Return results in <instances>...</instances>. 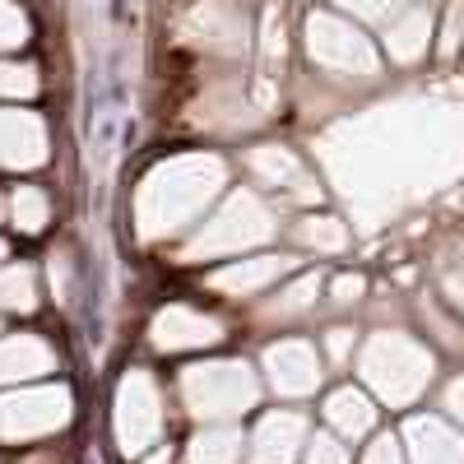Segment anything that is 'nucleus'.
<instances>
[{
    "mask_svg": "<svg viewBox=\"0 0 464 464\" xmlns=\"http://www.w3.org/2000/svg\"><path fill=\"white\" fill-rule=\"evenodd\" d=\"M284 269H288V260H275V256H265V260H237V265L218 269V275H209V288L232 293V297H246V293H260L265 284H275Z\"/></svg>",
    "mask_w": 464,
    "mask_h": 464,
    "instance_id": "obj_12",
    "label": "nucleus"
},
{
    "mask_svg": "<svg viewBox=\"0 0 464 464\" xmlns=\"http://www.w3.org/2000/svg\"><path fill=\"white\" fill-rule=\"evenodd\" d=\"M70 422V395L65 391H19L0 400V437L5 441H28L47 437Z\"/></svg>",
    "mask_w": 464,
    "mask_h": 464,
    "instance_id": "obj_6",
    "label": "nucleus"
},
{
    "mask_svg": "<svg viewBox=\"0 0 464 464\" xmlns=\"http://www.w3.org/2000/svg\"><path fill=\"white\" fill-rule=\"evenodd\" d=\"M47 159V140L37 116L28 111H0V163L5 168H37Z\"/></svg>",
    "mask_w": 464,
    "mask_h": 464,
    "instance_id": "obj_9",
    "label": "nucleus"
},
{
    "mask_svg": "<svg viewBox=\"0 0 464 464\" xmlns=\"http://www.w3.org/2000/svg\"><path fill=\"white\" fill-rule=\"evenodd\" d=\"M306 437V422L297 413H269L251 437V464H293Z\"/></svg>",
    "mask_w": 464,
    "mask_h": 464,
    "instance_id": "obj_10",
    "label": "nucleus"
},
{
    "mask_svg": "<svg viewBox=\"0 0 464 464\" xmlns=\"http://www.w3.org/2000/svg\"><path fill=\"white\" fill-rule=\"evenodd\" d=\"M218 321L190 312V306H168V312L153 316V343L163 348V353H181V348H209L218 343Z\"/></svg>",
    "mask_w": 464,
    "mask_h": 464,
    "instance_id": "obj_8",
    "label": "nucleus"
},
{
    "mask_svg": "<svg viewBox=\"0 0 464 464\" xmlns=\"http://www.w3.org/2000/svg\"><path fill=\"white\" fill-rule=\"evenodd\" d=\"M181 395L190 413L214 422V418L246 413L260 395V385L246 362H196L181 372Z\"/></svg>",
    "mask_w": 464,
    "mask_h": 464,
    "instance_id": "obj_2",
    "label": "nucleus"
},
{
    "mask_svg": "<svg viewBox=\"0 0 464 464\" xmlns=\"http://www.w3.org/2000/svg\"><path fill=\"white\" fill-rule=\"evenodd\" d=\"M10 214H14V227L19 232H43V223H47V196H43V190H33V186H19L14 200H10Z\"/></svg>",
    "mask_w": 464,
    "mask_h": 464,
    "instance_id": "obj_17",
    "label": "nucleus"
},
{
    "mask_svg": "<svg viewBox=\"0 0 464 464\" xmlns=\"http://www.w3.org/2000/svg\"><path fill=\"white\" fill-rule=\"evenodd\" d=\"M0 93H33V74L14 70V65H0Z\"/></svg>",
    "mask_w": 464,
    "mask_h": 464,
    "instance_id": "obj_22",
    "label": "nucleus"
},
{
    "mask_svg": "<svg viewBox=\"0 0 464 464\" xmlns=\"http://www.w3.org/2000/svg\"><path fill=\"white\" fill-rule=\"evenodd\" d=\"M265 372H269V385H275L279 395H306V391H316V381H321L316 353L297 339L265 348Z\"/></svg>",
    "mask_w": 464,
    "mask_h": 464,
    "instance_id": "obj_7",
    "label": "nucleus"
},
{
    "mask_svg": "<svg viewBox=\"0 0 464 464\" xmlns=\"http://www.w3.org/2000/svg\"><path fill=\"white\" fill-rule=\"evenodd\" d=\"M330 353H334V358L348 353V330H330Z\"/></svg>",
    "mask_w": 464,
    "mask_h": 464,
    "instance_id": "obj_26",
    "label": "nucleus"
},
{
    "mask_svg": "<svg viewBox=\"0 0 464 464\" xmlns=\"http://www.w3.org/2000/svg\"><path fill=\"white\" fill-rule=\"evenodd\" d=\"M0 306H5V312H33L37 306V279H33L28 265L0 269Z\"/></svg>",
    "mask_w": 464,
    "mask_h": 464,
    "instance_id": "obj_15",
    "label": "nucleus"
},
{
    "mask_svg": "<svg viewBox=\"0 0 464 464\" xmlns=\"http://www.w3.org/2000/svg\"><path fill=\"white\" fill-rule=\"evenodd\" d=\"M409 437H413L418 464H464V446L446 428H437V422H413Z\"/></svg>",
    "mask_w": 464,
    "mask_h": 464,
    "instance_id": "obj_13",
    "label": "nucleus"
},
{
    "mask_svg": "<svg viewBox=\"0 0 464 464\" xmlns=\"http://www.w3.org/2000/svg\"><path fill=\"white\" fill-rule=\"evenodd\" d=\"M163 432V395L149 372H126L116 385V441L130 459H140Z\"/></svg>",
    "mask_w": 464,
    "mask_h": 464,
    "instance_id": "obj_4",
    "label": "nucleus"
},
{
    "mask_svg": "<svg viewBox=\"0 0 464 464\" xmlns=\"http://www.w3.org/2000/svg\"><path fill=\"white\" fill-rule=\"evenodd\" d=\"M297 237H302L306 246H316V251H339V246H343V227H339L334 218H306V223L297 227Z\"/></svg>",
    "mask_w": 464,
    "mask_h": 464,
    "instance_id": "obj_19",
    "label": "nucleus"
},
{
    "mask_svg": "<svg viewBox=\"0 0 464 464\" xmlns=\"http://www.w3.org/2000/svg\"><path fill=\"white\" fill-rule=\"evenodd\" d=\"M330 422L339 432H348V437H358V432H367L372 428V404L362 400V395H353V391H339L334 400H330Z\"/></svg>",
    "mask_w": 464,
    "mask_h": 464,
    "instance_id": "obj_16",
    "label": "nucleus"
},
{
    "mask_svg": "<svg viewBox=\"0 0 464 464\" xmlns=\"http://www.w3.org/2000/svg\"><path fill=\"white\" fill-rule=\"evenodd\" d=\"M190 464H242V432L209 428L190 441Z\"/></svg>",
    "mask_w": 464,
    "mask_h": 464,
    "instance_id": "obj_14",
    "label": "nucleus"
},
{
    "mask_svg": "<svg viewBox=\"0 0 464 464\" xmlns=\"http://www.w3.org/2000/svg\"><path fill=\"white\" fill-rule=\"evenodd\" d=\"M367 464H400L395 441H376V450H372V459H367Z\"/></svg>",
    "mask_w": 464,
    "mask_h": 464,
    "instance_id": "obj_24",
    "label": "nucleus"
},
{
    "mask_svg": "<svg viewBox=\"0 0 464 464\" xmlns=\"http://www.w3.org/2000/svg\"><path fill=\"white\" fill-rule=\"evenodd\" d=\"M450 404H455V413L464 418V385H455V391H450Z\"/></svg>",
    "mask_w": 464,
    "mask_h": 464,
    "instance_id": "obj_27",
    "label": "nucleus"
},
{
    "mask_svg": "<svg viewBox=\"0 0 464 464\" xmlns=\"http://www.w3.org/2000/svg\"><path fill=\"white\" fill-rule=\"evenodd\" d=\"M19 37H24V19H19L10 5H0V47L19 43Z\"/></svg>",
    "mask_w": 464,
    "mask_h": 464,
    "instance_id": "obj_23",
    "label": "nucleus"
},
{
    "mask_svg": "<svg viewBox=\"0 0 464 464\" xmlns=\"http://www.w3.org/2000/svg\"><path fill=\"white\" fill-rule=\"evenodd\" d=\"M56 367V353L37 339V334H14V339H0V385L10 381H33Z\"/></svg>",
    "mask_w": 464,
    "mask_h": 464,
    "instance_id": "obj_11",
    "label": "nucleus"
},
{
    "mask_svg": "<svg viewBox=\"0 0 464 464\" xmlns=\"http://www.w3.org/2000/svg\"><path fill=\"white\" fill-rule=\"evenodd\" d=\"M306 464H348V459H343V446H334L330 437H316L312 450H306Z\"/></svg>",
    "mask_w": 464,
    "mask_h": 464,
    "instance_id": "obj_21",
    "label": "nucleus"
},
{
    "mask_svg": "<svg viewBox=\"0 0 464 464\" xmlns=\"http://www.w3.org/2000/svg\"><path fill=\"white\" fill-rule=\"evenodd\" d=\"M223 186V163L218 159H177V163H163L153 168L135 196V227L144 242H159V237H172L186 223H196L200 209L218 196Z\"/></svg>",
    "mask_w": 464,
    "mask_h": 464,
    "instance_id": "obj_1",
    "label": "nucleus"
},
{
    "mask_svg": "<svg viewBox=\"0 0 464 464\" xmlns=\"http://www.w3.org/2000/svg\"><path fill=\"white\" fill-rule=\"evenodd\" d=\"M312 293H316V279H302V284H293L275 306H269V312H279V316H288V312H297V306H306L312 302Z\"/></svg>",
    "mask_w": 464,
    "mask_h": 464,
    "instance_id": "obj_20",
    "label": "nucleus"
},
{
    "mask_svg": "<svg viewBox=\"0 0 464 464\" xmlns=\"http://www.w3.org/2000/svg\"><path fill=\"white\" fill-rule=\"evenodd\" d=\"M0 260H5V242H0Z\"/></svg>",
    "mask_w": 464,
    "mask_h": 464,
    "instance_id": "obj_29",
    "label": "nucleus"
},
{
    "mask_svg": "<svg viewBox=\"0 0 464 464\" xmlns=\"http://www.w3.org/2000/svg\"><path fill=\"white\" fill-rule=\"evenodd\" d=\"M362 372H367V381L376 385L385 400H409L418 385L428 381V358H422L409 339L381 334V339H372V348H367Z\"/></svg>",
    "mask_w": 464,
    "mask_h": 464,
    "instance_id": "obj_5",
    "label": "nucleus"
},
{
    "mask_svg": "<svg viewBox=\"0 0 464 464\" xmlns=\"http://www.w3.org/2000/svg\"><path fill=\"white\" fill-rule=\"evenodd\" d=\"M144 464H168V446H163L159 455H153V459H144Z\"/></svg>",
    "mask_w": 464,
    "mask_h": 464,
    "instance_id": "obj_28",
    "label": "nucleus"
},
{
    "mask_svg": "<svg viewBox=\"0 0 464 464\" xmlns=\"http://www.w3.org/2000/svg\"><path fill=\"white\" fill-rule=\"evenodd\" d=\"M334 293H339V302H353V297L362 293V279H339V284H334Z\"/></svg>",
    "mask_w": 464,
    "mask_h": 464,
    "instance_id": "obj_25",
    "label": "nucleus"
},
{
    "mask_svg": "<svg viewBox=\"0 0 464 464\" xmlns=\"http://www.w3.org/2000/svg\"><path fill=\"white\" fill-rule=\"evenodd\" d=\"M256 168H260L265 177H275V181H293L297 196H312V186H306V177L297 172V163L288 159V153H279V149H260V153H256Z\"/></svg>",
    "mask_w": 464,
    "mask_h": 464,
    "instance_id": "obj_18",
    "label": "nucleus"
},
{
    "mask_svg": "<svg viewBox=\"0 0 464 464\" xmlns=\"http://www.w3.org/2000/svg\"><path fill=\"white\" fill-rule=\"evenodd\" d=\"M275 237V218L256 196H232L196 237L186 242L181 260H209V256H232V251H246Z\"/></svg>",
    "mask_w": 464,
    "mask_h": 464,
    "instance_id": "obj_3",
    "label": "nucleus"
}]
</instances>
